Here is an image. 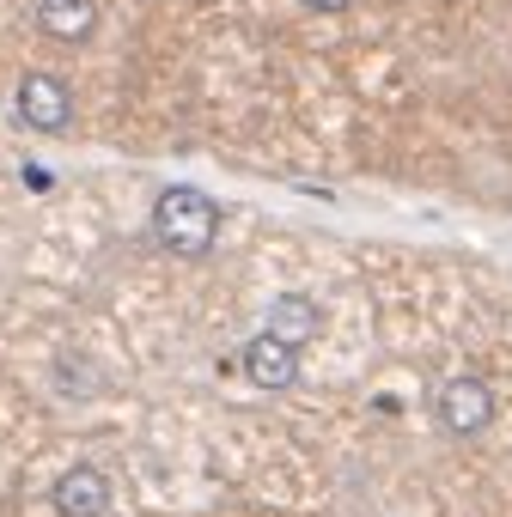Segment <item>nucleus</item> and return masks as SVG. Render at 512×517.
<instances>
[{
    "label": "nucleus",
    "mask_w": 512,
    "mask_h": 517,
    "mask_svg": "<svg viewBox=\"0 0 512 517\" xmlns=\"http://www.w3.org/2000/svg\"><path fill=\"white\" fill-rule=\"evenodd\" d=\"M153 238H159L171 256H189V262L207 256L214 238H220V207H214V195L189 189V183L159 189V201H153Z\"/></svg>",
    "instance_id": "obj_1"
},
{
    "label": "nucleus",
    "mask_w": 512,
    "mask_h": 517,
    "mask_svg": "<svg viewBox=\"0 0 512 517\" xmlns=\"http://www.w3.org/2000/svg\"><path fill=\"white\" fill-rule=\"evenodd\" d=\"M494 390L476 372H457V378H446L439 390H433V420L446 426L451 438H476V432H488L494 426Z\"/></svg>",
    "instance_id": "obj_2"
},
{
    "label": "nucleus",
    "mask_w": 512,
    "mask_h": 517,
    "mask_svg": "<svg viewBox=\"0 0 512 517\" xmlns=\"http://www.w3.org/2000/svg\"><path fill=\"white\" fill-rule=\"evenodd\" d=\"M13 104H19V122L37 128V134H62L67 122H74V92L55 74H25Z\"/></svg>",
    "instance_id": "obj_3"
},
{
    "label": "nucleus",
    "mask_w": 512,
    "mask_h": 517,
    "mask_svg": "<svg viewBox=\"0 0 512 517\" xmlns=\"http://www.w3.org/2000/svg\"><path fill=\"white\" fill-rule=\"evenodd\" d=\"M238 365H245V378L256 383V390H287L293 378H299V347L293 341H281V335H256V341H245V353H238Z\"/></svg>",
    "instance_id": "obj_4"
},
{
    "label": "nucleus",
    "mask_w": 512,
    "mask_h": 517,
    "mask_svg": "<svg viewBox=\"0 0 512 517\" xmlns=\"http://www.w3.org/2000/svg\"><path fill=\"white\" fill-rule=\"evenodd\" d=\"M49 505H55L62 517H104V512H110V475L92 469V462H74V469L55 481Z\"/></svg>",
    "instance_id": "obj_5"
},
{
    "label": "nucleus",
    "mask_w": 512,
    "mask_h": 517,
    "mask_svg": "<svg viewBox=\"0 0 512 517\" xmlns=\"http://www.w3.org/2000/svg\"><path fill=\"white\" fill-rule=\"evenodd\" d=\"M317 329H324V304L311 299V293H281V299H268V335L306 347V341H317Z\"/></svg>",
    "instance_id": "obj_6"
},
{
    "label": "nucleus",
    "mask_w": 512,
    "mask_h": 517,
    "mask_svg": "<svg viewBox=\"0 0 512 517\" xmlns=\"http://www.w3.org/2000/svg\"><path fill=\"white\" fill-rule=\"evenodd\" d=\"M37 31L55 43H85L98 31V0H37Z\"/></svg>",
    "instance_id": "obj_7"
},
{
    "label": "nucleus",
    "mask_w": 512,
    "mask_h": 517,
    "mask_svg": "<svg viewBox=\"0 0 512 517\" xmlns=\"http://www.w3.org/2000/svg\"><path fill=\"white\" fill-rule=\"evenodd\" d=\"M299 6H306V13H348L354 0H299Z\"/></svg>",
    "instance_id": "obj_8"
}]
</instances>
